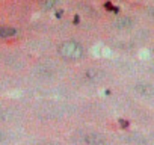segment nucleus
Returning a JSON list of instances; mask_svg holds the SVG:
<instances>
[{
	"instance_id": "nucleus-6",
	"label": "nucleus",
	"mask_w": 154,
	"mask_h": 145,
	"mask_svg": "<svg viewBox=\"0 0 154 145\" xmlns=\"http://www.w3.org/2000/svg\"><path fill=\"white\" fill-rule=\"evenodd\" d=\"M62 3V0H39V6L44 11H50L54 9L56 6H59Z\"/></svg>"
},
{
	"instance_id": "nucleus-10",
	"label": "nucleus",
	"mask_w": 154,
	"mask_h": 145,
	"mask_svg": "<svg viewBox=\"0 0 154 145\" xmlns=\"http://www.w3.org/2000/svg\"><path fill=\"white\" fill-rule=\"evenodd\" d=\"M151 72H152V74H154V63L151 65Z\"/></svg>"
},
{
	"instance_id": "nucleus-3",
	"label": "nucleus",
	"mask_w": 154,
	"mask_h": 145,
	"mask_svg": "<svg viewBox=\"0 0 154 145\" xmlns=\"http://www.w3.org/2000/svg\"><path fill=\"white\" fill-rule=\"evenodd\" d=\"M134 89L136 92L140 95V97H145V98H151L154 97V86L146 83V82H139L134 85Z\"/></svg>"
},
{
	"instance_id": "nucleus-5",
	"label": "nucleus",
	"mask_w": 154,
	"mask_h": 145,
	"mask_svg": "<svg viewBox=\"0 0 154 145\" xmlns=\"http://www.w3.org/2000/svg\"><path fill=\"white\" fill-rule=\"evenodd\" d=\"M20 30L14 26H9V24H2L0 26V38L2 39H11V38H15L18 36Z\"/></svg>"
},
{
	"instance_id": "nucleus-1",
	"label": "nucleus",
	"mask_w": 154,
	"mask_h": 145,
	"mask_svg": "<svg viewBox=\"0 0 154 145\" xmlns=\"http://www.w3.org/2000/svg\"><path fill=\"white\" fill-rule=\"evenodd\" d=\"M57 54L69 62H77L85 56V47L75 39H66L59 44L57 47Z\"/></svg>"
},
{
	"instance_id": "nucleus-7",
	"label": "nucleus",
	"mask_w": 154,
	"mask_h": 145,
	"mask_svg": "<svg viewBox=\"0 0 154 145\" xmlns=\"http://www.w3.org/2000/svg\"><path fill=\"white\" fill-rule=\"evenodd\" d=\"M6 139H8V133L0 127V145H3L5 142H6Z\"/></svg>"
},
{
	"instance_id": "nucleus-4",
	"label": "nucleus",
	"mask_w": 154,
	"mask_h": 145,
	"mask_svg": "<svg viewBox=\"0 0 154 145\" xmlns=\"http://www.w3.org/2000/svg\"><path fill=\"white\" fill-rule=\"evenodd\" d=\"M113 27L118 30H128L133 27V18H130L127 15H121L113 20Z\"/></svg>"
},
{
	"instance_id": "nucleus-11",
	"label": "nucleus",
	"mask_w": 154,
	"mask_h": 145,
	"mask_svg": "<svg viewBox=\"0 0 154 145\" xmlns=\"http://www.w3.org/2000/svg\"><path fill=\"white\" fill-rule=\"evenodd\" d=\"M38 145H51V143H38Z\"/></svg>"
},
{
	"instance_id": "nucleus-8",
	"label": "nucleus",
	"mask_w": 154,
	"mask_h": 145,
	"mask_svg": "<svg viewBox=\"0 0 154 145\" xmlns=\"http://www.w3.org/2000/svg\"><path fill=\"white\" fill-rule=\"evenodd\" d=\"M148 15H149V17H152V18H154V6H152V8H149V9H148Z\"/></svg>"
},
{
	"instance_id": "nucleus-2",
	"label": "nucleus",
	"mask_w": 154,
	"mask_h": 145,
	"mask_svg": "<svg viewBox=\"0 0 154 145\" xmlns=\"http://www.w3.org/2000/svg\"><path fill=\"white\" fill-rule=\"evenodd\" d=\"M80 140L85 145H106L107 143L106 136L98 131H85L80 134Z\"/></svg>"
},
{
	"instance_id": "nucleus-9",
	"label": "nucleus",
	"mask_w": 154,
	"mask_h": 145,
	"mask_svg": "<svg viewBox=\"0 0 154 145\" xmlns=\"http://www.w3.org/2000/svg\"><path fill=\"white\" fill-rule=\"evenodd\" d=\"M119 122H121V125H122V127H127V122H125V119H119Z\"/></svg>"
}]
</instances>
